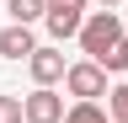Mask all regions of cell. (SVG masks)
Wrapping results in <instances>:
<instances>
[{
  "label": "cell",
  "instance_id": "obj_2",
  "mask_svg": "<svg viewBox=\"0 0 128 123\" xmlns=\"http://www.w3.org/2000/svg\"><path fill=\"white\" fill-rule=\"evenodd\" d=\"M43 27H48V38H54V43L80 38V27H86V0H48Z\"/></svg>",
  "mask_w": 128,
  "mask_h": 123
},
{
  "label": "cell",
  "instance_id": "obj_1",
  "mask_svg": "<svg viewBox=\"0 0 128 123\" xmlns=\"http://www.w3.org/2000/svg\"><path fill=\"white\" fill-rule=\"evenodd\" d=\"M123 43V16L118 11H91L86 16V27H80V48H86V59L96 64L107 48H118Z\"/></svg>",
  "mask_w": 128,
  "mask_h": 123
},
{
  "label": "cell",
  "instance_id": "obj_9",
  "mask_svg": "<svg viewBox=\"0 0 128 123\" xmlns=\"http://www.w3.org/2000/svg\"><path fill=\"white\" fill-rule=\"evenodd\" d=\"M96 64H102V70H107V75H128V38H123V43H118V48H107V54H102V59H96Z\"/></svg>",
  "mask_w": 128,
  "mask_h": 123
},
{
  "label": "cell",
  "instance_id": "obj_3",
  "mask_svg": "<svg viewBox=\"0 0 128 123\" xmlns=\"http://www.w3.org/2000/svg\"><path fill=\"white\" fill-rule=\"evenodd\" d=\"M64 86H70L75 102H96V96H107V70L91 64V59H80V64L64 70Z\"/></svg>",
  "mask_w": 128,
  "mask_h": 123
},
{
  "label": "cell",
  "instance_id": "obj_11",
  "mask_svg": "<svg viewBox=\"0 0 128 123\" xmlns=\"http://www.w3.org/2000/svg\"><path fill=\"white\" fill-rule=\"evenodd\" d=\"M0 123H22V96H0Z\"/></svg>",
  "mask_w": 128,
  "mask_h": 123
},
{
  "label": "cell",
  "instance_id": "obj_7",
  "mask_svg": "<svg viewBox=\"0 0 128 123\" xmlns=\"http://www.w3.org/2000/svg\"><path fill=\"white\" fill-rule=\"evenodd\" d=\"M6 16H11L16 27H32V22L48 16V0H6Z\"/></svg>",
  "mask_w": 128,
  "mask_h": 123
},
{
  "label": "cell",
  "instance_id": "obj_6",
  "mask_svg": "<svg viewBox=\"0 0 128 123\" xmlns=\"http://www.w3.org/2000/svg\"><path fill=\"white\" fill-rule=\"evenodd\" d=\"M38 48V38H32V27H0V59H32Z\"/></svg>",
  "mask_w": 128,
  "mask_h": 123
},
{
  "label": "cell",
  "instance_id": "obj_8",
  "mask_svg": "<svg viewBox=\"0 0 128 123\" xmlns=\"http://www.w3.org/2000/svg\"><path fill=\"white\" fill-rule=\"evenodd\" d=\"M64 123H107V107L102 102H75L70 112H64Z\"/></svg>",
  "mask_w": 128,
  "mask_h": 123
},
{
  "label": "cell",
  "instance_id": "obj_10",
  "mask_svg": "<svg viewBox=\"0 0 128 123\" xmlns=\"http://www.w3.org/2000/svg\"><path fill=\"white\" fill-rule=\"evenodd\" d=\"M107 118H112V123H128V80H123L118 91H107Z\"/></svg>",
  "mask_w": 128,
  "mask_h": 123
},
{
  "label": "cell",
  "instance_id": "obj_4",
  "mask_svg": "<svg viewBox=\"0 0 128 123\" xmlns=\"http://www.w3.org/2000/svg\"><path fill=\"white\" fill-rule=\"evenodd\" d=\"M64 112H70V107H64V96L54 86H38L32 96H22V118L27 123H64Z\"/></svg>",
  "mask_w": 128,
  "mask_h": 123
},
{
  "label": "cell",
  "instance_id": "obj_5",
  "mask_svg": "<svg viewBox=\"0 0 128 123\" xmlns=\"http://www.w3.org/2000/svg\"><path fill=\"white\" fill-rule=\"evenodd\" d=\"M27 70H32V80L38 86H54V80H64V54L59 48H32V59H27Z\"/></svg>",
  "mask_w": 128,
  "mask_h": 123
},
{
  "label": "cell",
  "instance_id": "obj_12",
  "mask_svg": "<svg viewBox=\"0 0 128 123\" xmlns=\"http://www.w3.org/2000/svg\"><path fill=\"white\" fill-rule=\"evenodd\" d=\"M96 6H107V11H112V6H123V0H96Z\"/></svg>",
  "mask_w": 128,
  "mask_h": 123
}]
</instances>
